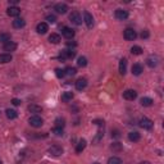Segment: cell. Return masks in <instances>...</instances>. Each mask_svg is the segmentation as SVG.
Returning <instances> with one entry per match:
<instances>
[{"mask_svg": "<svg viewBox=\"0 0 164 164\" xmlns=\"http://www.w3.org/2000/svg\"><path fill=\"white\" fill-rule=\"evenodd\" d=\"M13 57H12V54H9V53H3V54H0V63L2 64H7L9 62H12Z\"/></svg>", "mask_w": 164, "mask_h": 164, "instance_id": "obj_16", "label": "cell"}, {"mask_svg": "<svg viewBox=\"0 0 164 164\" xmlns=\"http://www.w3.org/2000/svg\"><path fill=\"white\" fill-rule=\"evenodd\" d=\"M12 104H13V105H16V106H18V105H21V104H22V101H21L19 99H12Z\"/></svg>", "mask_w": 164, "mask_h": 164, "instance_id": "obj_40", "label": "cell"}, {"mask_svg": "<svg viewBox=\"0 0 164 164\" xmlns=\"http://www.w3.org/2000/svg\"><path fill=\"white\" fill-rule=\"evenodd\" d=\"M69 21L72 22L73 25L80 26L82 23V17H81L80 12H77V10H73V12L69 14Z\"/></svg>", "mask_w": 164, "mask_h": 164, "instance_id": "obj_3", "label": "cell"}, {"mask_svg": "<svg viewBox=\"0 0 164 164\" xmlns=\"http://www.w3.org/2000/svg\"><path fill=\"white\" fill-rule=\"evenodd\" d=\"M83 19H85V23H86L87 28H92V26H94V17L91 16L90 12H85L83 13Z\"/></svg>", "mask_w": 164, "mask_h": 164, "instance_id": "obj_9", "label": "cell"}, {"mask_svg": "<svg viewBox=\"0 0 164 164\" xmlns=\"http://www.w3.org/2000/svg\"><path fill=\"white\" fill-rule=\"evenodd\" d=\"M53 134H55L57 136H63V134H64V131H63V128H58V127H54V128H53Z\"/></svg>", "mask_w": 164, "mask_h": 164, "instance_id": "obj_35", "label": "cell"}, {"mask_svg": "<svg viewBox=\"0 0 164 164\" xmlns=\"http://www.w3.org/2000/svg\"><path fill=\"white\" fill-rule=\"evenodd\" d=\"M7 14L9 16V17H18L19 14H21V9L18 8V7H9L8 9H7Z\"/></svg>", "mask_w": 164, "mask_h": 164, "instance_id": "obj_13", "label": "cell"}, {"mask_svg": "<svg viewBox=\"0 0 164 164\" xmlns=\"http://www.w3.org/2000/svg\"><path fill=\"white\" fill-rule=\"evenodd\" d=\"M127 72V59L126 58H122L119 60V73L122 76H124Z\"/></svg>", "mask_w": 164, "mask_h": 164, "instance_id": "obj_17", "label": "cell"}, {"mask_svg": "<svg viewBox=\"0 0 164 164\" xmlns=\"http://www.w3.org/2000/svg\"><path fill=\"white\" fill-rule=\"evenodd\" d=\"M110 149H112L113 151H121L123 148H122V144H121V143H114V144L110 146Z\"/></svg>", "mask_w": 164, "mask_h": 164, "instance_id": "obj_34", "label": "cell"}, {"mask_svg": "<svg viewBox=\"0 0 164 164\" xmlns=\"http://www.w3.org/2000/svg\"><path fill=\"white\" fill-rule=\"evenodd\" d=\"M131 71H132V74L134 76H140L141 73L144 72V68H143V65H141L140 63H135L132 65V68H131Z\"/></svg>", "mask_w": 164, "mask_h": 164, "instance_id": "obj_15", "label": "cell"}, {"mask_svg": "<svg viewBox=\"0 0 164 164\" xmlns=\"http://www.w3.org/2000/svg\"><path fill=\"white\" fill-rule=\"evenodd\" d=\"M76 57V51L73 49H64L62 50L60 55H59V59L60 60H67V59H72Z\"/></svg>", "mask_w": 164, "mask_h": 164, "instance_id": "obj_1", "label": "cell"}, {"mask_svg": "<svg viewBox=\"0 0 164 164\" xmlns=\"http://www.w3.org/2000/svg\"><path fill=\"white\" fill-rule=\"evenodd\" d=\"M28 110H30L31 113H34L35 115H37L39 113L42 112V108H41L40 105H36V104H31V105H28Z\"/></svg>", "mask_w": 164, "mask_h": 164, "instance_id": "obj_20", "label": "cell"}, {"mask_svg": "<svg viewBox=\"0 0 164 164\" xmlns=\"http://www.w3.org/2000/svg\"><path fill=\"white\" fill-rule=\"evenodd\" d=\"M94 164H99V163H94Z\"/></svg>", "mask_w": 164, "mask_h": 164, "instance_id": "obj_46", "label": "cell"}, {"mask_svg": "<svg viewBox=\"0 0 164 164\" xmlns=\"http://www.w3.org/2000/svg\"><path fill=\"white\" fill-rule=\"evenodd\" d=\"M143 48L141 46H138V45H134L132 48H131V53L134 54V55H141L143 54Z\"/></svg>", "mask_w": 164, "mask_h": 164, "instance_id": "obj_29", "label": "cell"}, {"mask_svg": "<svg viewBox=\"0 0 164 164\" xmlns=\"http://www.w3.org/2000/svg\"><path fill=\"white\" fill-rule=\"evenodd\" d=\"M77 64H78V67H86L87 65V59L86 57H80L77 59Z\"/></svg>", "mask_w": 164, "mask_h": 164, "instance_id": "obj_33", "label": "cell"}, {"mask_svg": "<svg viewBox=\"0 0 164 164\" xmlns=\"http://www.w3.org/2000/svg\"><path fill=\"white\" fill-rule=\"evenodd\" d=\"M94 123H95V124H97V126H103V124H104V122H103V121H94Z\"/></svg>", "mask_w": 164, "mask_h": 164, "instance_id": "obj_43", "label": "cell"}, {"mask_svg": "<svg viewBox=\"0 0 164 164\" xmlns=\"http://www.w3.org/2000/svg\"><path fill=\"white\" fill-rule=\"evenodd\" d=\"M86 140L85 138H81L80 141H78V144H77V146H76V152H82L83 150H85V148H86Z\"/></svg>", "mask_w": 164, "mask_h": 164, "instance_id": "obj_22", "label": "cell"}, {"mask_svg": "<svg viewBox=\"0 0 164 164\" xmlns=\"http://www.w3.org/2000/svg\"><path fill=\"white\" fill-rule=\"evenodd\" d=\"M112 137H114V138L121 137V132H119L118 129H113V131H112Z\"/></svg>", "mask_w": 164, "mask_h": 164, "instance_id": "obj_39", "label": "cell"}, {"mask_svg": "<svg viewBox=\"0 0 164 164\" xmlns=\"http://www.w3.org/2000/svg\"><path fill=\"white\" fill-rule=\"evenodd\" d=\"M114 16H115V18L118 21H126L128 18V12H127V10H124V9H117Z\"/></svg>", "mask_w": 164, "mask_h": 164, "instance_id": "obj_8", "label": "cell"}, {"mask_svg": "<svg viewBox=\"0 0 164 164\" xmlns=\"http://www.w3.org/2000/svg\"><path fill=\"white\" fill-rule=\"evenodd\" d=\"M54 10H57V13H59V14H65L68 12V7L64 3H58L54 5Z\"/></svg>", "mask_w": 164, "mask_h": 164, "instance_id": "obj_10", "label": "cell"}, {"mask_svg": "<svg viewBox=\"0 0 164 164\" xmlns=\"http://www.w3.org/2000/svg\"><path fill=\"white\" fill-rule=\"evenodd\" d=\"M123 97L126 100H128V101H132V100H135L137 97V92L135 90H126L123 92Z\"/></svg>", "mask_w": 164, "mask_h": 164, "instance_id": "obj_11", "label": "cell"}, {"mask_svg": "<svg viewBox=\"0 0 164 164\" xmlns=\"http://www.w3.org/2000/svg\"><path fill=\"white\" fill-rule=\"evenodd\" d=\"M73 92H71V91H65V92H63L62 94V100L63 101H71L72 99H73Z\"/></svg>", "mask_w": 164, "mask_h": 164, "instance_id": "obj_28", "label": "cell"}, {"mask_svg": "<svg viewBox=\"0 0 164 164\" xmlns=\"http://www.w3.org/2000/svg\"><path fill=\"white\" fill-rule=\"evenodd\" d=\"M9 4L16 5V4H18V0H9ZM12 5H10V7H12Z\"/></svg>", "mask_w": 164, "mask_h": 164, "instance_id": "obj_42", "label": "cell"}, {"mask_svg": "<svg viewBox=\"0 0 164 164\" xmlns=\"http://www.w3.org/2000/svg\"><path fill=\"white\" fill-rule=\"evenodd\" d=\"M3 49H4V51H16L17 44L14 41H9V42H7L3 45Z\"/></svg>", "mask_w": 164, "mask_h": 164, "instance_id": "obj_18", "label": "cell"}, {"mask_svg": "<svg viewBox=\"0 0 164 164\" xmlns=\"http://www.w3.org/2000/svg\"><path fill=\"white\" fill-rule=\"evenodd\" d=\"M140 126L143 127L144 129H151L152 127H154V122H152L151 119L146 118V117H143L140 119Z\"/></svg>", "mask_w": 164, "mask_h": 164, "instance_id": "obj_6", "label": "cell"}, {"mask_svg": "<svg viewBox=\"0 0 164 164\" xmlns=\"http://www.w3.org/2000/svg\"><path fill=\"white\" fill-rule=\"evenodd\" d=\"M140 164H151L150 162H148V160H144V162H141Z\"/></svg>", "mask_w": 164, "mask_h": 164, "instance_id": "obj_44", "label": "cell"}, {"mask_svg": "<svg viewBox=\"0 0 164 164\" xmlns=\"http://www.w3.org/2000/svg\"><path fill=\"white\" fill-rule=\"evenodd\" d=\"M146 64L149 65L150 68H155L157 65H158V58L157 57H149L146 59Z\"/></svg>", "mask_w": 164, "mask_h": 164, "instance_id": "obj_23", "label": "cell"}, {"mask_svg": "<svg viewBox=\"0 0 164 164\" xmlns=\"http://www.w3.org/2000/svg\"><path fill=\"white\" fill-rule=\"evenodd\" d=\"M141 39H143V40H146V39H149L150 37V32L148 31V30H144L143 32H141Z\"/></svg>", "mask_w": 164, "mask_h": 164, "instance_id": "obj_38", "label": "cell"}, {"mask_svg": "<svg viewBox=\"0 0 164 164\" xmlns=\"http://www.w3.org/2000/svg\"><path fill=\"white\" fill-rule=\"evenodd\" d=\"M5 115L8 119H16L18 117V112L14 110V109H7L5 110Z\"/></svg>", "mask_w": 164, "mask_h": 164, "instance_id": "obj_24", "label": "cell"}, {"mask_svg": "<svg viewBox=\"0 0 164 164\" xmlns=\"http://www.w3.org/2000/svg\"><path fill=\"white\" fill-rule=\"evenodd\" d=\"M140 138H141V135L137 131H132V132L128 134V140L132 141V143H137V141H140Z\"/></svg>", "mask_w": 164, "mask_h": 164, "instance_id": "obj_19", "label": "cell"}, {"mask_svg": "<svg viewBox=\"0 0 164 164\" xmlns=\"http://www.w3.org/2000/svg\"><path fill=\"white\" fill-rule=\"evenodd\" d=\"M9 41H10V34H8V32H0V42L7 44Z\"/></svg>", "mask_w": 164, "mask_h": 164, "instance_id": "obj_27", "label": "cell"}, {"mask_svg": "<svg viewBox=\"0 0 164 164\" xmlns=\"http://www.w3.org/2000/svg\"><path fill=\"white\" fill-rule=\"evenodd\" d=\"M123 37L127 40V41H134L136 37H137V34L134 28H126L124 32H123Z\"/></svg>", "mask_w": 164, "mask_h": 164, "instance_id": "obj_5", "label": "cell"}, {"mask_svg": "<svg viewBox=\"0 0 164 164\" xmlns=\"http://www.w3.org/2000/svg\"><path fill=\"white\" fill-rule=\"evenodd\" d=\"M140 103H141V105H143V106H151V105H152V103H154V101H152V99H151V97L144 96L143 99L140 100Z\"/></svg>", "mask_w": 164, "mask_h": 164, "instance_id": "obj_26", "label": "cell"}, {"mask_svg": "<svg viewBox=\"0 0 164 164\" xmlns=\"http://www.w3.org/2000/svg\"><path fill=\"white\" fill-rule=\"evenodd\" d=\"M0 164H3V162H2V160H0Z\"/></svg>", "mask_w": 164, "mask_h": 164, "instance_id": "obj_45", "label": "cell"}, {"mask_svg": "<svg viewBox=\"0 0 164 164\" xmlns=\"http://www.w3.org/2000/svg\"><path fill=\"white\" fill-rule=\"evenodd\" d=\"M60 41H62V37L58 34H51L49 36V42H51V44H59Z\"/></svg>", "mask_w": 164, "mask_h": 164, "instance_id": "obj_25", "label": "cell"}, {"mask_svg": "<svg viewBox=\"0 0 164 164\" xmlns=\"http://www.w3.org/2000/svg\"><path fill=\"white\" fill-rule=\"evenodd\" d=\"M26 25V21L23 18H16L13 21V27L14 28H22V27H25Z\"/></svg>", "mask_w": 164, "mask_h": 164, "instance_id": "obj_21", "label": "cell"}, {"mask_svg": "<svg viewBox=\"0 0 164 164\" xmlns=\"http://www.w3.org/2000/svg\"><path fill=\"white\" fill-rule=\"evenodd\" d=\"M28 123L32 126V127H35V128H39L44 124V119L40 117V115H32L28 119Z\"/></svg>", "mask_w": 164, "mask_h": 164, "instance_id": "obj_2", "label": "cell"}, {"mask_svg": "<svg viewBox=\"0 0 164 164\" xmlns=\"http://www.w3.org/2000/svg\"><path fill=\"white\" fill-rule=\"evenodd\" d=\"M48 151H49V154L51 157H60L63 154V148L60 145H57L55 144V145H51Z\"/></svg>", "mask_w": 164, "mask_h": 164, "instance_id": "obj_4", "label": "cell"}, {"mask_svg": "<svg viewBox=\"0 0 164 164\" xmlns=\"http://www.w3.org/2000/svg\"><path fill=\"white\" fill-rule=\"evenodd\" d=\"M64 126H65V119H64V118L59 117V118L55 119V127H58V128H64Z\"/></svg>", "mask_w": 164, "mask_h": 164, "instance_id": "obj_30", "label": "cell"}, {"mask_svg": "<svg viewBox=\"0 0 164 164\" xmlns=\"http://www.w3.org/2000/svg\"><path fill=\"white\" fill-rule=\"evenodd\" d=\"M55 74H57V77H58V78H63L64 76H65V72H64V69L57 68V69H55Z\"/></svg>", "mask_w": 164, "mask_h": 164, "instance_id": "obj_36", "label": "cell"}, {"mask_svg": "<svg viewBox=\"0 0 164 164\" xmlns=\"http://www.w3.org/2000/svg\"><path fill=\"white\" fill-rule=\"evenodd\" d=\"M74 86H76V89H77L78 91H82V90L86 89V86H87V80L86 78H78L77 81H76Z\"/></svg>", "mask_w": 164, "mask_h": 164, "instance_id": "obj_14", "label": "cell"}, {"mask_svg": "<svg viewBox=\"0 0 164 164\" xmlns=\"http://www.w3.org/2000/svg\"><path fill=\"white\" fill-rule=\"evenodd\" d=\"M46 21L49 22V23H55V22H57V17L54 16V14H49V16H46Z\"/></svg>", "mask_w": 164, "mask_h": 164, "instance_id": "obj_37", "label": "cell"}, {"mask_svg": "<svg viewBox=\"0 0 164 164\" xmlns=\"http://www.w3.org/2000/svg\"><path fill=\"white\" fill-rule=\"evenodd\" d=\"M108 164H122V160L118 157H112L108 159Z\"/></svg>", "mask_w": 164, "mask_h": 164, "instance_id": "obj_31", "label": "cell"}, {"mask_svg": "<svg viewBox=\"0 0 164 164\" xmlns=\"http://www.w3.org/2000/svg\"><path fill=\"white\" fill-rule=\"evenodd\" d=\"M67 45H68V48H76V46H77V44H76L74 41H68Z\"/></svg>", "mask_w": 164, "mask_h": 164, "instance_id": "obj_41", "label": "cell"}, {"mask_svg": "<svg viewBox=\"0 0 164 164\" xmlns=\"http://www.w3.org/2000/svg\"><path fill=\"white\" fill-rule=\"evenodd\" d=\"M64 72H65L67 76H74L76 73H77V69H76L74 67H67L64 69Z\"/></svg>", "mask_w": 164, "mask_h": 164, "instance_id": "obj_32", "label": "cell"}, {"mask_svg": "<svg viewBox=\"0 0 164 164\" xmlns=\"http://www.w3.org/2000/svg\"><path fill=\"white\" fill-rule=\"evenodd\" d=\"M36 31H37V34H40V35H45L46 32L49 31L48 23H45V22H40V23L36 26Z\"/></svg>", "mask_w": 164, "mask_h": 164, "instance_id": "obj_12", "label": "cell"}, {"mask_svg": "<svg viewBox=\"0 0 164 164\" xmlns=\"http://www.w3.org/2000/svg\"><path fill=\"white\" fill-rule=\"evenodd\" d=\"M62 35H63L65 39H67V40H72V39L74 37V35H76V32H74V30L71 28V27H63Z\"/></svg>", "mask_w": 164, "mask_h": 164, "instance_id": "obj_7", "label": "cell"}]
</instances>
